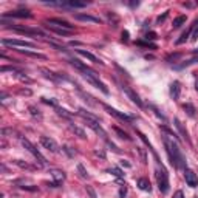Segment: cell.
<instances>
[{"mask_svg": "<svg viewBox=\"0 0 198 198\" xmlns=\"http://www.w3.org/2000/svg\"><path fill=\"white\" fill-rule=\"evenodd\" d=\"M164 146L167 150V155L170 158V162L176 167V169H186V158H184L183 152L178 149V146L173 141H170L167 138H164Z\"/></svg>", "mask_w": 198, "mask_h": 198, "instance_id": "cell-1", "label": "cell"}, {"mask_svg": "<svg viewBox=\"0 0 198 198\" xmlns=\"http://www.w3.org/2000/svg\"><path fill=\"white\" fill-rule=\"evenodd\" d=\"M155 176H156V181H158V187L162 194H167L169 192V175L166 172V169L164 167H160L158 164V169H156V172H155Z\"/></svg>", "mask_w": 198, "mask_h": 198, "instance_id": "cell-2", "label": "cell"}, {"mask_svg": "<svg viewBox=\"0 0 198 198\" xmlns=\"http://www.w3.org/2000/svg\"><path fill=\"white\" fill-rule=\"evenodd\" d=\"M20 139H22V144H23V147L26 149V150H28V152L34 156V158H36L37 161H39V164H42V166H45L46 164V160H45V156L42 155V153H40L39 152V150L36 149V147H34L33 144H31V142L28 141V139H26V138H20Z\"/></svg>", "mask_w": 198, "mask_h": 198, "instance_id": "cell-3", "label": "cell"}, {"mask_svg": "<svg viewBox=\"0 0 198 198\" xmlns=\"http://www.w3.org/2000/svg\"><path fill=\"white\" fill-rule=\"evenodd\" d=\"M11 30H14L20 34H28V36H40V37H45V33L40 31L37 28H28V26H22V25H14L12 23V26H9Z\"/></svg>", "mask_w": 198, "mask_h": 198, "instance_id": "cell-4", "label": "cell"}, {"mask_svg": "<svg viewBox=\"0 0 198 198\" xmlns=\"http://www.w3.org/2000/svg\"><path fill=\"white\" fill-rule=\"evenodd\" d=\"M3 45L8 46H23V48H36L34 42H28V40H20V39H3L2 40Z\"/></svg>", "mask_w": 198, "mask_h": 198, "instance_id": "cell-5", "label": "cell"}, {"mask_svg": "<svg viewBox=\"0 0 198 198\" xmlns=\"http://www.w3.org/2000/svg\"><path fill=\"white\" fill-rule=\"evenodd\" d=\"M104 108L110 113L112 116H115V118H118V119H121V121H124V122H127V124H132V119H133V116H127L125 113H121V112H118L116 108H113V107H110V105H107V104H104Z\"/></svg>", "mask_w": 198, "mask_h": 198, "instance_id": "cell-6", "label": "cell"}, {"mask_svg": "<svg viewBox=\"0 0 198 198\" xmlns=\"http://www.w3.org/2000/svg\"><path fill=\"white\" fill-rule=\"evenodd\" d=\"M40 144H42L46 150L53 152V153H57V152H59V146H57V142L54 141L53 138H50V136H40Z\"/></svg>", "mask_w": 198, "mask_h": 198, "instance_id": "cell-7", "label": "cell"}, {"mask_svg": "<svg viewBox=\"0 0 198 198\" xmlns=\"http://www.w3.org/2000/svg\"><path fill=\"white\" fill-rule=\"evenodd\" d=\"M45 23H48V25H56V26H60V28H65V30H68V31H73V30H74V26H73L70 22H67V20H64V19H57V17L48 19Z\"/></svg>", "mask_w": 198, "mask_h": 198, "instance_id": "cell-8", "label": "cell"}, {"mask_svg": "<svg viewBox=\"0 0 198 198\" xmlns=\"http://www.w3.org/2000/svg\"><path fill=\"white\" fill-rule=\"evenodd\" d=\"M184 178H186V183H187L189 187H197L198 186V176L195 175L194 170L184 169Z\"/></svg>", "mask_w": 198, "mask_h": 198, "instance_id": "cell-9", "label": "cell"}, {"mask_svg": "<svg viewBox=\"0 0 198 198\" xmlns=\"http://www.w3.org/2000/svg\"><path fill=\"white\" fill-rule=\"evenodd\" d=\"M33 14L28 11V9H19V11H11V12H5L2 16V19H6V17H17V19H30Z\"/></svg>", "mask_w": 198, "mask_h": 198, "instance_id": "cell-10", "label": "cell"}, {"mask_svg": "<svg viewBox=\"0 0 198 198\" xmlns=\"http://www.w3.org/2000/svg\"><path fill=\"white\" fill-rule=\"evenodd\" d=\"M87 125L90 127L94 133H98L102 139L108 141V138H107V133H105V130H104V128L101 127V124H99V122H96V121H87Z\"/></svg>", "mask_w": 198, "mask_h": 198, "instance_id": "cell-11", "label": "cell"}, {"mask_svg": "<svg viewBox=\"0 0 198 198\" xmlns=\"http://www.w3.org/2000/svg\"><path fill=\"white\" fill-rule=\"evenodd\" d=\"M122 90H124L127 96L132 99V102H135V104L138 105V107H142V101L139 99V96H138V94H136V93L132 90L130 87H127V85H122Z\"/></svg>", "mask_w": 198, "mask_h": 198, "instance_id": "cell-12", "label": "cell"}, {"mask_svg": "<svg viewBox=\"0 0 198 198\" xmlns=\"http://www.w3.org/2000/svg\"><path fill=\"white\" fill-rule=\"evenodd\" d=\"M180 94H181V84L178 81H173L170 84V98L173 101H176V99H180Z\"/></svg>", "mask_w": 198, "mask_h": 198, "instance_id": "cell-13", "label": "cell"}, {"mask_svg": "<svg viewBox=\"0 0 198 198\" xmlns=\"http://www.w3.org/2000/svg\"><path fill=\"white\" fill-rule=\"evenodd\" d=\"M76 20H81V22H91V23H101L102 20L99 17H93L88 14H73Z\"/></svg>", "mask_w": 198, "mask_h": 198, "instance_id": "cell-14", "label": "cell"}, {"mask_svg": "<svg viewBox=\"0 0 198 198\" xmlns=\"http://www.w3.org/2000/svg\"><path fill=\"white\" fill-rule=\"evenodd\" d=\"M78 51V54H81V56H84L85 59H88V60H91V62H94V64H104V62H102V60L99 59V57H96V56H94V54H91L90 51H85V50H76Z\"/></svg>", "mask_w": 198, "mask_h": 198, "instance_id": "cell-15", "label": "cell"}, {"mask_svg": "<svg viewBox=\"0 0 198 198\" xmlns=\"http://www.w3.org/2000/svg\"><path fill=\"white\" fill-rule=\"evenodd\" d=\"M45 26L50 31H53L54 34H57V36H70L71 34V31H68L65 28H60V26H56V25H45Z\"/></svg>", "mask_w": 198, "mask_h": 198, "instance_id": "cell-16", "label": "cell"}, {"mask_svg": "<svg viewBox=\"0 0 198 198\" xmlns=\"http://www.w3.org/2000/svg\"><path fill=\"white\" fill-rule=\"evenodd\" d=\"M20 54H25V56H28V57H34V59H42V60H45L46 59V56L45 54H42V53H37V51H30V50H17Z\"/></svg>", "mask_w": 198, "mask_h": 198, "instance_id": "cell-17", "label": "cell"}, {"mask_svg": "<svg viewBox=\"0 0 198 198\" xmlns=\"http://www.w3.org/2000/svg\"><path fill=\"white\" fill-rule=\"evenodd\" d=\"M173 122H175V127H176V128H178V130H180L181 136H183V138H184V139H186V141L189 142V144H190V138H189V133H187V130H186V128L183 127L181 121H180L178 118H175V119H173Z\"/></svg>", "mask_w": 198, "mask_h": 198, "instance_id": "cell-18", "label": "cell"}, {"mask_svg": "<svg viewBox=\"0 0 198 198\" xmlns=\"http://www.w3.org/2000/svg\"><path fill=\"white\" fill-rule=\"evenodd\" d=\"M51 176H53V178H54V183H57V184H60V183H62L64 180H65V173L62 172V170H57V169H53L51 170Z\"/></svg>", "mask_w": 198, "mask_h": 198, "instance_id": "cell-19", "label": "cell"}, {"mask_svg": "<svg viewBox=\"0 0 198 198\" xmlns=\"http://www.w3.org/2000/svg\"><path fill=\"white\" fill-rule=\"evenodd\" d=\"M78 115H79V116H82L85 121H96V122H99V118H98V116H94V115H91V113H88L87 110H84V108H79V110H78Z\"/></svg>", "mask_w": 198, "mask_h": 198, "instance_id": "cell-20", "label": "cell"}, {"mask_svg": "<svg viewBox=\"0 0 198 198\" xmlns=\"http://www.w3.org/2000/svg\"><path fill=\"white\" fill-rule=\"evenodd\" d=\"M64 6H68V8H85L87 3L85 2H78V0H68V2H64Z\"/></svg>", "mask_w": 198, "mask_h": 198, "instance_id": "cell-21", "label": "cell"}, {"mask_svg": "<svg viewBox=\"0 0 198 198\" xmlns=\"http://www.w3.org/2000/svg\"><path fill=\"white\" fill-rule=\"evenodd\" d=\"M70 128H71V132H73V133H76V135L79 136V138H82V139H85V138H87L85 132H84L81 127H78V125H74V124H71V122H70Z\"/></svg>", "mask_w": 198, "mask_h": 198, "instance_id": "cell-22", "label": "cell"}, {"mask_svg": "<svg viewBox=\"0 0 198 198\" xmlns=\"http://www.w3.org/2000/svg\"><path fill=\"white\" fill-rule=\"evenodd\" d=\"M138 187H139L141 190L150 192V183H149V180H146V178H139V180H138Z\"/></svg>", "mask_w": 198, "mask_h": 198, "instance_id": "cell-23", "label": "cell"}, {"mask_svg": "<svg viewBox=\"0 0 198 198\" xmlns=\"http://www.w3.org/2000/svg\"><path fill=\"white\" fill-rule=\"evenodd\" d=\"M183 108H184V112H186V115L187 116H190V118H194V116H195V107L192 105V104H190V102H187V104H184L183 105Z\"/></svg>", "mask_w": 198, "mask_h": 198, "instance_id": "cell-24", "label": "cell"}, {"mask_svg": "<svg viewBox=\"0 0 198 198\" xmlns=\"http://www.w3.org/2000/svg\"><path fill=\"white\" fill-rule=\"evenodd\" d=\"M186 20H187V16H178L173 20V28H180L183 23H186Z\"/></svg>", "mask_w": 198, "mask_h": 198, "instance_id": "cell-25", "label": "cell"}, {"mask_svg": "<svg viewBox=\"0 0 198 198\" xmlns=\"http://www.w3.org/2000/svg\"><path fill=\"white\" fill-rule=\"evenodd\" d=\"M113 130L119 135V138H122V139H127V141H132V136H128V135H127L124 130H121L119 127H113Z\"/></svg>", "mask_w": 198, "mask_h": 198, "instance_id": "cell-26", "label": "cell"}, {"mask_svg": "<svg viewBox=\"0 0 198 198\" xmlns=\"http://www.w3.org/2000/svg\"><path fill=\"white\" fill-rule=\"evenodd\" d=\"M107 19L110 20V23L113 25V26H116L118 25V22H119V17L115 14V12H107Z\"/></svg>", "mask_w": 198, "mask_h": 198, "instance_id": "cell-27", "label": "cell"}, {"mask_svg": "<svg viewBox=\"0 0 198 198\" xmlns=\"http://www.w3.org/2000/svg\"><path fill=\"white\" fill-rule=\"evenodd\" d=\"M108 173L115 175L116 178H122V176H124V172H122L121 169H118V167H112V169H108Z\"/></svg>", "mask_w": 198, "mask_h": 198, "instance_id": "cell-28", "label": "cell"}, {"mask_svg": "<svg viewBox=\"0 0 198 198\" xmlns=\"http://www.w3.org/2000/svg\"><path fill=\"white\" fill-rule=\"evenodd\" d=\"M40 71H42V73H45V76H46V78H50L51 81H54V82H56V81L59 79V78L56 76V74H53L51 71H48V70H46V68H40Z\"/></svg>", "mask_w": 198, "mask_h": 198, "instance_id": "cell-29", "label": "cell"}, {"mask_svg": "<svg viewBox=\"0 0 198 198\" xmlns=\"http://www.w3.org/2000/svg\"><path fill=\"white\" fill-rule=\"evenodd\" d=\"M16 76H17V78H19L20 81H22V82H26V84H31V82H33V81H31V79H30L28 76H26V74L20 73V71H17V73H16Z\"/></svg>", "mask_w": 198, "mask_h": 198, "instance_id": "cell-30", "label": "cell"}, {"mask_svg": "<svg viewBox=\"0 0 198 198\" xmlns=\"http://www.w3.org/2000/svg\"><path fill=\"white\" fill-rule=\"evenodd\" d=\"M190 30H192V28H190ZM190 30L181 34V37H180L178 40H176V45H181V44H184V42H186V40H187V37H189V34H190Z\"/></svg>", "mask_w": 198, "mask_h": 198, "instance_id": "cell-31", "label": "cell"}, {"mask_svg": "<svg viewBox=\"0 0 198 198\" xmlns=\"http://www.w3.org/2000/svg\"><path fill=\"white\" fill-rule=\"evenodd\" d=\"M28 110H30V113L34 116V118H39V119L42 118V115H40V112H39V110H37V108L34 107V105H30V107H28Z\"/></svg>", "mask_w": 198, "mask_h": 198, "instance_id": "cell-32", "label": "cell"}, {"mask_svg": "<svg viewBox=\"0 0 198 198\" xmlns=\"http://www.w3.org/2000/svg\"><path fill=\"white\" fill-rule=\"evenodd\" d=\"M14 164L16 166H19V167H22V169H33L28 162H25V161H22V160H16L14 161Z\"/></svg>", "mask_w": 198, "mask_h": 198, "instance_id": "cell-33", "label": "cell"}, {"mask_svg": "<svg viewBox=\"0 0 198 198\" xmlns=\"http://www.w3.org/2000/svg\"><path fill=\"white\" fill-rule=\"evenodd\" d=\"M136 150H138V153H139V156H141V161L144 162H147V155H146V150L144 149H141V147H136Z\"/></svg>", "mask_w": 198, "mask_h": 198, "instance_id": "cell-34", "label": "cell"}, {"mask_svg": "<svg viewBox=\"0 0 198 198\" xmlns=\"http://www.w3.org/2000/svg\"><path fill=\"white\" fill-rule=\"evenodd\" d=\"M78 172H79V175L82 176V178H88V173H87V170H85V167L82 164H78Z\"/></svg>", "mask_w": 198, "mask_h": 198, "instance_id": "cell-35", "label": "cell"}, {"mask_svg": "<svg viewBox=\"0 0 198 198\" xmlns=\"http://www.w3.org/2000/svg\"><path fill=\"white\" fill-rule=\"evenodd\" d=\"M180 57H181V54L176 53V54H170V56H167L166 60H167V62H175V60H178Z\"/></svg>", "mask_w": 198, "mask_h": 198, "instance_id": "cell-36", "label": "cell"}, {"mask_svg": "<svg viewBox=\"0 0 198 198\" xmlns=\"http://www.w3.org/2000/svg\"><path fill=\"white\" fill-rule=\"evenodd\" d=\"M136 45H141V46H147V48H152V50H155V48H156V45L150 44V42H142V40H138V42H136Z\"/></svg>", "mask_w": 198, "mask_h": 198, "instance_id": "cell-37", "label": "cell"}, {"mask_svg": "<svg viewBox=\"0 0 198 198\" xmlns=\"http://www.w3.org/2000/svg\"><path fill=\"white\" fill-rule=\"evenodd\" d=\"M56 112H57V115L64 116V118H70V113L67 110H64V108H60V107H56Z\"/></svg>", "mask_w": 198, "mask_h": 198, "instance_id": "cell-38", "label": "cell"}, {"mask_svg": "<svg viewBox=\"0 0 198 198\" xmlns=\"http://www.w3.org/2000/svg\"><path fill=\"white\" fill-rule=\"evenodd\" d=\"M42 102H45V104H51L54 107H57V102L54 101V99H46V98H42Z\"/></svg>", "mask_w": 198, "mask_h": 198, "instance_id": "cell-39", "label": "cell"}, {"mask_svg": "<svg viewBox=\"0 0 198 198\" xmlns=\"http://www.w3.org/2000/svg\"><path fill=\"white\" fill-rule=\"evenodd\" d=\"M125 195H127V187H125V184H124V186L119 189V197L121 198H125Z\"/></svg>", "mask_w": 198, "mask_h": 198, "instance_id": "cell-40", "label": "cell"}, {"mask_svg": "<svg viewBox=\"0 0 198 198\" xmlns=\"http://www.w3.org/2000/svg\"><path fill=\"white\" fill-rule=\"evenodd\" d=\"M146 39H147V40H153V39H156V33H153V31L147 33V34H146Z\"/></svg>", "mask_w": 198, "mask_h": 198, "instance_id": "cell-41", "label": "cell"}, {"mask_svg": "<svg viewBox=\"0 0 198 198\" xmlns=\"http://www.w3.org/2000/svg\"><path fill=\"white\" fill-rule=\"evenodd\" d=\"M87 192L90 194V197H91V198H96V192L93 190V187H91V186H87Z\"/></svg>", "mask_w": 198, "mask_h": 198, "instance_id": "cell-42", "label": "cell"}, {"mask_svg": "<svg viewBox=\"0 0 198 198\" xmlns=\"http://www.w3.org/2000/svg\"><path fill=\"white\" fill-rule=\"evenodd\" d=\"M94 155H96V156H101L102 160H105V153H104V150H94Z\"/></svg>", "mask_w": 198, "mask_h": 198, "instance_id": "cell-43", "label": "cell"}, {"mask_svg": "<svg viewBox=\"0 0 198 198\" xmlns=\"http://www.w3.org/2000/svg\"><path fill=\"white\" fill-rule=\"evenodd\" d=\"M0 133H2V136H6V135L12 133V130H11V128H2V130H0Z\"/></svg>", "mask_w": 198, "mask_h": 198, "instance_id": "cell-44", "label": "cell"}, {"mask_svg": "<svg viewBox=\"0 0 198 198\" xmlns=\"http://www.w3.org/2000/svg\"><path fill=\"white\" fill-rule=\"evenodd\" d=\"M22 189H25V190H31V192H36L37 190V187H31V186H20Z\"/></svg>", "mask_w": 198, "mask_h": 198, "instance_id": "cell-45", "label": "cell"}, {"mask_svg": "<svg viewBox=\"0 0 198 198\" xmlns=\"http://www.w3.org/2000/svg\"><path fill=\"white\" fill-rule=\"evenodd\" d=\"M173 198H184V194L181 192V190H176L175 195H173Z\"/></svg>", "mask_w": 198, "mask_h": 198, "instance_id": "cell-46", "label": "cell"}, {"mask_svg": "<svg viewBox=\"0 0 198 198\" xmlns=\"http://www.w3.org/2000/svg\"><path fill=\"white\" fill-rule=\"evenodd\" d=\"M19 93H20V94H26V96H30V94H31V90H26V88L23 90V88H22V90H19Z\"/></svg>", "mask_w": 198, "mask_h": 198, "instance_id": "cell-47", "label": "cell"}, {"mask_svg": "<svg viewBox=\"0 0 198 198\" xmlns=\"http://www.w3.org/2000/svg\"><path fill=\"white\" fill-rule=\"evenodd\" d=\"M169 16V11L167 12H164V14H162V16H160L158 19H156V20H158V22H162V20H166V17Z\"/></svg>", "mask_w": 198, "mask_h": 198, "instance_id": "cell-48", "label": "cell"}, {"mask_svg": "<svg viewBox=\"0 0 198 198\" xmlns=\"http://www.w3.org/2000/svg\"><path fill=\"white\" fill-rule=\"evenodd\" d=\"M64 150H65V152H67L68 155H70V156H74V153L70 150V147H68V146H64Z\"/></svg>", "mask_w": 198, "mask_h": 198, "instance_id": "cell-49", "label": "cell"}, {"mask_svg": "<svg viewBox=\"0 0 198 198\" xmlns=\"http://www.w3.org/2000/svg\"><path fill=\"white\" fill-rule=\"evenodd\" d=\"M197 37H198V26L195 28V31H194V34H192V39H194V40H195Z\"/></svg>", "mask_w": 198, "mask_h": 198, "instance_id": "cell-50", "label": "cell"}, {"mask_svg": "<svg viewBox=\"0 0 198 198\" xmlns=\"http://www.w3.org/2000/svg\"><path fill=\"white\" fill-rule=\"evenodd\" d=\"M122 39H124V40H128V31H124V33H122Z\"/></svg>", "mask_w": 198, "mask_h": 198, "instance_id": "cell-51", "label": "cell"}, {"mask_svg": "<svg viewBox=\"0 0 198 198\" xmlns=\"http://www.w3.org/2000/svg\"><path fill=\"white\" fill-rule=\"evenodd\" d=\"M121 164L124 166V167H130V162H127V161H124V160L121 161Z\"/></svg>", "mask_w": 198, "mask_h": 198, "instance_id": "cell-52", "label": "cell"}, {"mask_svg": "<svg viewBox=\"0 0 198 198\" xmlns=\"http://www.w3.org/2000/svg\"><path fill=\"white\" fill-rule=\"evenodd\" d=\"M139 5V2H130V6L132 8H135V6H138Z\"/></svg>", "mask_w": 198, "mask_h": 198, "instance_id": "cell-53", "label": "cell"}, {"mask_svg": "<svg viewBox=\"0 0 198 198\" xmlns=\"http://www.w3.org/2000/svg\"><path fill=\"white\" fill-rule=\"evenodd\" d=\"M195 90L198 91V79H197V82H195Z\"/></svg>", "mask_w": 198, "mask_h": 198, "instance_id": "cell-54", "label": "cell"}, {"mask_svg": "<svg viewBox=\"0 0 198 198\" xmlns=\"http://www.w3.org/2000/svg\"><path fill=\"white\" fill-rule=\"evenodd\" d=\"M194 53H195V54H198V50H194Z\"/></svg>", "mask_w": 198, "mask_h": 198, "instance_id": "cell-55", "label": "cell"}]
</instances>
